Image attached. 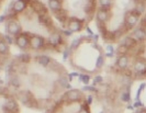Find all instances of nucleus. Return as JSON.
<instances>
[{
	"label": "nucleus",
	"mask_w": 146,
	"mask_h": 113,
	"mask_svg": "<svg viewBox=\"0 0 146 113\" xmlns=\"http://www.w3.org/2000/svg\"><path fill=\"white\" fill-rule=\"evenodd\" d=\"M133 73L134 76L137 77V79L146 76V60L145 58L137 57V59L134 61L133 65Z\"/></svg>",
	"instance_id": "f257e3e1"
},
{
	"label": "nucleus",
	"mask_w": 146,
	"mask_h": 113,
	"mask_svg": "<svg viewBox=\"0 0 146 113\" xmlns=\"http://www.w3.org/2000/svg\"><path fill=\"white\" fill-rule=\"evenodd\" d=\"M6 30L7 33L12 35V36H18L22 33V28L20 25V23L18 22L15 19H11V20H8L7 26H6Z\"/></svg>",
	"instance_id": "f03ea898"
},
{
	"label": "nucleus",
	"mask_w": 146,
	"mask_h": 113,
	"mask_svg": "<svg viewBox=\"0 0 146 113\" xmlns=\"http://www.w3.org/2000/svg\"><path fill=\"white\" fill-rule=\"evenodd\" d=\"M20 100L25 106L29 108H37V101L34 96L30 91H22L20 93Z\"/></svg>",
	"instance_id": "7ed1b4c3"
},
{
	"label": "nucleus",
	"mask_w": 146,
	"mask_h": 113,
	"mask_svg": "<svg viewBox=\"0 0 146 113\" xmlns=\"http://www.w3.org/2000/svg\"><path fill=\"white\" fill-rule=\"evenodd\" d=\"M139 17L136 12H134L133 10L132 11H129L126 15H125V18H124V25L130 30L132 28H134L139 21Z\"/></svg>",
	"instance_id": "20e7f679"
},
{
	"label": "nucleus",
	"mask_w": 146,
	"mask_h": 113,
	"mask_svg": "<svg viewBox=\"0 0 146 113\" xmlns=\"http://www.w3.org/2000/svg\"><path fill=\"white\" fill-rule=\"evenodd\" d=\"M82 98V93L78 89H69L63 96V100L67 102H78Z\"/></svg>",
	"instance_id": "39448f33"
},
{
	"label": "nucleus",
	"mask_w": 146,
	"mask_h": 113,
	"mask_svg": "<svg viewBox=\"0 0 146 113\" xmlns=\"http://www.w3.org/2000/svg\"><path fill=\"white\" fill-rule=\"evenodd\" d=\"M45 45H46L45 40L41 35H36V34L30 35V47L32 50L38 51V50H42Z\"/></svg>",
	"instance_id": "423d86ee"
},
{
	"label": "nucleus",
	"mask_w": 146,
	"mask_h": 113,
	"mask_svg": "<svg viewBox=\"0 0 146 113\" xmlns=\"http://www.w3.org/2000/svg\"><path fill=\"white\" fill-rule=\"evenodd\" d=\"M82 26H84V22L82 20H79L77 18H70L67 22V28L70 32H80L82 30Z\"/></svg>",
	"instance_id": "0eeeda50"
},
{
	"label": "nucleus",
	"mask_w": 146,
	"mask_h": 113,
	"mask_svg": "<svg viewBox=\"0 0 146 113\" xmlns=\"http://www.w3.org/2000/svg\"><path fill=\"white\" fill-rule=\"evenodd\" d=\"M15 44L21 50H27L30 46V35L29 33H21L15 38Z\"/></svg>",
	"instance_id": "6e6552de"
},
{
	"label": "nucleus",
	"mask_w": 146,
	"mask_h": 113,
	"mask_svg": "<svg viewBox=\"0 0 146 113\" xmlns=\"http://www.w3.org/2000/svg\"><path fill=\"white\" fill-rule=\"evenodd\" d=\"M62 44H63V38H62V35L59 33L55 32V33L50 35L48 41H47V45L48 46H51L53 48H57Z\"/></svg>",
	"instance_id": "1a4fd4ad"
},
{
	"label": "nucleus",
	"mask_w": 146,
	"mask_h": 113,
	"mask_svg": "<svg viewBox=\"0 0 146 113\" xmlns=\"http://www.w3.org/2000/svg\"><path fill=\"white\" fill-rule=\"evenodd\" d=\"M28 2L25 0H15V2L12 3V11L15 13H21L23 11L27 10L28 8Z\"/></svg>",
	"instance_id": "9d476101"
},
{
	"label": "nucleus",
	"mask_w": 146,
	"mask_h": 113,
	"mask_svg": "<svg viewBox=\"0 0 146 113\" xmlns=\"http://www.w3.org/2000/svg\"><path fill=\"white\" fill-rule=\"evenodd\" d=\"M132 38H134L137 42H143L146 40V30L145 28H142V26H139V28H135L133 33H132Z\"/></svg>",
	"instance_id": "9b49d317"
},
{
	"label": "nucleus",
	"mask_w": 146,
	"mask_h": 113,
	"mask_svg": "<svg viewBox=\"0 0 146 113\" xmlns=\"http://www.w3.org/2000/svg\"><path fill=\"white\" fill-rule=\"evenodd\" d=\"M3 109L6 111H9V112H19V106H18V102L15 101L13 98H8L6 103H5V106Z\"/></svg>",
	"instance_id": "f8f14e48"
},
{
	"label": "nucleus",
	"mask_w": 146,
	"mask_h": 113,
	"mask_svg": "<svg viewBox=\"0 0 146 113\" xmlns=\"http://www.w3.org/2000/svg\"><path fill=\"white\" fill-rule=\"evenodd\" d=\"M96 18H97V21L99 23H104L108 21L110 19V13L108 10H104V9H101L99 8L97 10V13H96Z\"/></svg>",
	"instance_id": "ddd939ff"
},
{
	"label": "nucleus",
	"mask_w": 146,
	"mask_h": 113,
	"mask_svg": "<svg viewBox=\"0 0 146 113\" xmlns=\"http://www.w3.org/2000/svg\"><path fill=\"white\" fill-rule=\"evenodd\" d=\"M129 63H130L129 56H126V55H121V56L117 57L115 65H117V67L119 68L120 70H125V69H127Z\"/></svg>",
	"instance_id": "4468645a"
},
{
	"label": "nucleus",
	"mask_w": 146,
	"mask_h": 113,
	"mask_svg": "<svg viewBox=\"0 0 146 113\" xmlns=\"http://www.w3.org/2000/svg\"><path fill=\"white\" fill-rule=\"evenodd\" d=\"M37 19H38V22L41 23L42 25H44L45 28H53V20L52 18L48 15V13H45V15H37Z\"/></svg>",
	"instance_id": "2eb2a0df"
},
{
	"label": "nucleus",
	"mask_w": 146,
	"mask_h": 113,
	"mask_svg": "<svg viewBox=\"0 0 146 113\" xmlns=\"http://www.w3.org/2000/svg\"><path fill=\"white\" fill-rule=\"evenodd\" d=\"M120 44L126 46L129 50H132V48H134L135 46L139 44V42H137L134 38H132V36H130V35H127V36H124V38H123V40L121 41Z\"/></svg>",
	"instance_id": "dca6fc26"
},
{
	"label": "nucleus",
	"mask_w": 146,
	"mask_h": 113,
	"mask_svg": "<svg viewBox=\"0 0 146 113\" xmlns=\"http://www.w3.org/2000/svg\"><path fill=\"white\" fill-rule=\"evenodd\" d=\"M54 15H55V18H56V20L60 23H65L67 21V19H68V15H67V11H66L65 9H60L58 11H56V12H54Z\"/></svg>",
	"instance_id": "f3484780"
},
{
	"label": "nucleus",
	"mask_w": 146,
	"mask_h": 113,
	"mask_svg": "<svg viewBox=\"0 0 146 113\" xmlns=\"http://www.w3.org/2000/svg\"><path fill=\"white\" fill-rule=\"evenodd\" d=\"M48 9L56 12L62 9V0H48Z\"/></svg>",
	"instance_id": "a211bd4d"
},
{
	"label": "nucleus",
	"mask_w": 146,
	"mask_h": 113,
	"mask_svg": "<svg viewBox=\"0 0 146 113\" xmlns=\"http://www.w3.org/2000/svg\"><path fill=\"white\" fill-rule=\"evenodd\" d=\"M36 60L40 65H42V66H44V67L48 66V65L52 63V59L47 56V55H38V56H36Z\"/></svg>",
	"instance_id": "6ab92c4d"
},
{
	"label": "nucleus",
	"mask_w": 146,
	"mask_h": 113,
	"mask_svg": "<svg viewBox=\"0 0 146 113\" xmlns=\"http://www.w3.org/2000/svg\"><path fill=\"white\" fill-rule=\"evenodd\" d=\"M144 10H145V1H141L137 0L136 3H135V7L133 9L134 12H136L139 15H142L144 13Z\"/></svg>",
	"instance_id": "aec40b11"
},
{
	"label": "nucleus",
	"mask_w": 146,
	"mask_h": 113,
	"mask_svg": "<svg viewBox=\"0 0 146 113\" xmlns=\"http://www.w3.org/2000/svg\"><path fill=\"white\" fill-rule=\"evenodd\" d=\"M9 52H10L9 44H8L3 38L0 40V55H2V56H7L8 54H9Z\"/></svg>",
	"instance_id": "412c9836"
},
{
	"label": "nucleus",
	"mask_w": 146,
	"mask_h": 113,
	"mask_svg": "<svg viewBox=\"0 0 146 113\" xmlns=\"http://www.w3.org/2000/svg\"><path fill=\"white\" fill-rule=\"evenodd\" d=\"M58 83L63 88H66V89H68V90L72 89V86H70V83H69V79H68L66 76H62V77L59 78Z\"/></svg>",
	"instance_id": "4be33fe9"
},
{
	"label": "nucleus",
	"mask_w": 146,
	"mask_h": 113,
	"mask_svg": "<svg viewBox=\"0 0 146 113\" xmlns=\"http://www.w3.org/2000/svg\"><path fill=\"white\" fill-rule=\"evenodd\" d=\"M98 30H99L100 35H101L103 38H107V35H108V33H109V30L107 29V26H106V24H104V23L98 22Z\"/></svg>",
	"instance_id": "5701e85b"
},
{
	"label": "nucleus",
	"mask_w": 146,
	"mask_h": 113,
	"mask_svg": "<svg viewBox=\"0 0 146 113\" xmlns=\"http://www.w3.org/2000/svg\"><path fill=\"white\" fill-rule=\"evenodd\" d=\"M98 1H99V5H100L101 9L110 11V9L112 7V0H98Z\"/></svg>",
	"instance_id": "b1692460"
},
{
	"label": "nucleus",
	"mask_w": 146,
	"mask_h": 113,
	"mask_svg": "<svg viewBox=\"0 0 146 113\" xmlns=\"http://www.w3.org/2000/svg\"><path fill=\"white\" fill-rule=\"evenodd\" d=\"M18 59L23 64H27V63H30V60H31V55L29 53H22L18 56Z\"/></svg>",
	"instance_id": "393cba45"
},
{
	"label": "nucleus",
	"mask_w": 146,
	"mask_h": 113,
	"mask_svg": "<svg viewBox=\"0 0 146 113\" xmlns=\"http://www.w3.org/2000/svg\"><path fill=\"white\" fill-rule=\"evenodd\" d=\"M121 100L123 102H130L131 101V91H130V88L127 87V90H125L122 94H121Z\"/></svg>",
	"instance_id": "a878e982"
},
{
	"label": "nucleus",
	"mask_w": 146,
	"mask_h": 113,
	"mask_svg": "<svg viewBox=\"0 0 146 113\" xmlns=\"http://www.w3.org/2000/svg\"><path fill=\"white\" fill-rule=\"evenodd\" d=\"M20 85H21V83H20V80H19L18 77L13 76V77L10 78V86H12L13 88H19Z\"/></svg>",
	"instance_id": "bb28decb"
},
{
	"label": "nucleus",
	"mask_w": 146,
	"mask_h": 113,
	"mask_svg": "<svg viewBox=\"0 0 146 113\" xmlns=\"http://www.w3.org/2000/svg\"><path fill=\"white\" fill-rule=\"evenodd\" d=\"M103 65H104V56L103 55H99L98 58H97V61H96V68H102Z\"/></svg>",
	"instance_id": "cd10ccee"
},
{
	"label": "nucleus",
	"mask_w": 146,
	"mask_h": 113,
	"mask_svg": "<svg viewBox=\"0 0 146 113\" xmlns=\"http://www.w3.org/2000/svg\"><path fill=\"white\" fill-rule=\"evenodd\" d=\"M129 51H130V50H129L126 46L122 45V44H120L119 47H117V53L120 54V56H121V55H126V54L129 53Z\"/></svg>",
	"instance_id": "c85d7f7f"
},
{
	"label": "nucleus",
	"mask_w": 146,
	"mask_h": 113,
	"mask_svg": "<svg viewBox=\"0 0 146 113\" xmlns=\"http://www.w3.org/2000/svg\"><path fill=\"white\" fill-rule=\"evenodd\" d=\"M113 55H114V48H113V45H112V44L107 45V48H106V56L112 57Z\"/></svg>",
	"instance_id": "c756f323"
},
{
	"label": "nucleus",
	"mask_w": 146,
	"mask_h": 113,
	"mask_svg": "<svg viewBox=\"0 0 146 113\" xmlns=\"http://www.w3.org/2000/svg\"><path fill=\"white\" fill-rule=\"evenodd\" d=\"M90 76L87 75V74H81V75H79V80H80L82 83H85V85H88L89 83V81H90Z\"/></svg>",
	"instance_id": "7c9ffc66"
},
{
	"label": "nucleus",
	"mask_w": 146,
	"mask_h": 113,
	"mask_svg": "<svg viewBox=\"0 0 146 113\" xmlns=\"http://www.w3.org/2000/svg\"><path fill=\"white\" fill-rule=\"evenodd\" d=\"M81 43V38H75L73 42H72V46H70V50H76L78 46L80 45Z\"/></svg>",
	"instance_id": "2f4dec72"
},
{
	"label": "nucleus",
	"mask_w": 146,
	"mask_h": 113,
	"mask_svg": "<svg viewBox=\"0 0 146 113\" xmlns=\"http://www.w3.org/2000/svg\"><path fill=\"white\" fill-rule=\"evenodd\" d=\"M3 40L7 42L8 44H13V43H15V40L13 38V36L10 35V34H6V35L3 36Z\"/></svg>",
	"instance_id": "473e14b6"
},
{
	"label": "nucleus",
	"mask_w": 146,
	"mask_h": 113,
	"mask_svg": "<svg viewBox=\"0 0 146 113\" xmlns=\"http://www.w3.org/2000/svg\"><path fill=\"white\" fill-rule=\"evenodd\" d=\"M145 87H146V83H142L141 86H139V90H137V93H136V100H139V96H141V93H142V91L145 89Z\"/></svg>",
	"instance_id": "72a5a7b5"
},
{
	"label": "nucleus",
	"mask_w": 146,
	"mask_h": 113,
	"mask_svg": "<svg viewBox=\"0 0 146 113\" xmlns=\"http://www.w3.org/2000/svg\"><path fill=\"white\" fill-rule=\"evenodd\" d=\"M82 90L84 91H94V92H97V91H98L95 88V86H86V87L82 88Z\"/></svg>",
	"instance_id": "f704fd0d"
},
{
	"label": "nucleus",
	"mask_w": 146,
	"mask_h": 113,
	"mask_svg": "<svg viewBox=\"0 0 146 113\" xmlns=\"http://www.w3.org/2000/svg\"><path fill=\"white\" fill-rule=\"evenodd\" d=\"M102 77L101 76H97V77H95V79H94V86H96V85H99V83H102Z\"/></svg>",
	"instance_id": "c9c22d12"
},
{
	"label": "nucleus",
	"mask_w": 146,
	"mask_h": 113,
	"mask_svg": "<svg viewBox=\"0 0 146 113\" xmlns=\"http://www.w3.org/2000/svg\"><path fill=\"white\" fill-rule=\"evenodd\" d=\"M78 113H89V109H88V104L87 103H85V106H81L80 111Z\"/></svg>",
	"instance_id": "e433bc0d"
},
{
	"label": "nucleus",
	"mask_w": 146,
	"mask_h": 113,
	"mask_svg": "<svg viewBox=\"0 0 146 113\" xmlns=\"http://www.w3.org/2000/svg\"><path fill=\"white\" fill-rule=\"evenodd\" d=\"M141 106H143V104H142V102H141L139 100H135V102H134V104H133V108L137 109V108H141Z\"/></svg>",
	"instance_id": "4c0bfd02"
},
{
	"label": "nucleus",
	"mask_w": 146,
	"mask_h": 113,
	"mask_svg": "<svg viewBox=\"0 0 146 113\" xmlns=\"http://www.w3.org/2000/svg\"><path fill=\"white\" fill-rule=\"evenodd\" d=\"M135 113H146V108H144V106L137 108V109L135 110Z\"/></svg>",
	"instance_id": "58836bf2"
},
{
	"label": "nucleus",
	"mask_w": 146,
	"mask_h": 113,
	"mask_svg": "<svg viewBox=\"0 0 146 113\" xmlns=\"http://www.w3.org/2000/svg\"><path fill=\"white\" fill-rule=\"evenodd\" d=\"M68 55H69V50H65L64 53H63V59L66 60L68 58Z\"/></svg>",
	"instance_id": "ea45409f"
},
{
	"label": "nucleus",
	"mask_w": 146,
	"mask_h": 113,
	"mask_svg": "<svg viewBox=\"0 0 146 113\" xmlns=\"http://www.w3.org/2000/svg\"><path fill=\"white\" fill-rule=\"evenodd\" d=\"M77 76H79V74H78V73H72V74H69V76H68V79H69V81L73 79L74 77H77Z\"/></svg>",
	"instance_id": "a19ab883"
},
{
	"label": "nucleus",
	"mask_w": 146,
	"mask_h": 113,
	"mask_svg": "<svg viewBox=\"0 0 146 113\" xmlns=\"http://www.w3.org/2000/svg\"><path fill=\"white\" fill-rule=\"evenodd\" d=\"M63 34H64L65 36H70V35L73 34V32H70L69 30H64L63 31Z\"/></svg>",
	"instance_id": "79ce46f5"
},
{
	"label": "nucleus",
	"mask_w": 146,
	"mask_h": 113,
	"mask_svg": "<svg viewBox=\"0 0 146 113\" xmlns=\"http://www.w3.org/2000/svg\"><path fill=\"white\" fill-rule=\"evenodd\" d=\"M91 102H92V97H91V96H88L87 102H86V103H87L88 106H90V104H91Z\"/></svg>",
	"instance_id": "37998d69"
},
{
	"label": "nucleus",
	"mask_w": 146,
	"mask_h": 113,
	"mask_svg": "<svg viewBox=\"0 0 146 113\" xmlns=\"http://www.w3.org/2000/svg\"><path fill=\"white\" fill-rule=\"evenodd\" d=\"M6 19H7V15H2L1 17H0V22H3V21H6Z\"/></svg>",
	"instance_id": "c03bdc74"
},
{
	"label": "nucleus",
	"mask_w": 146,
	"mask_h": 113,
	"mask_svg": "<svg viewBox=\"0 0 146 113\" xmlns=\"http://www.w3.org/2000/svg\"><path fill=\"white\" fill-rule=\"evenodd\" d=\"M6 92V88H3L2 86H0V94H3Z\"/></svg>",
	"instance_id": "a18cd8bd"
},
{
	"label": "nucleus",
	"mask_w": 146,
	"mask_h": 113,
	"mask_svg": "<svg viewBox=\"0 0 146 113\" xmlns=\"http://www.w3.org/2000/svg\"><path fill=\"white\" fill-rule=\"evenodd\" d=\"M0 70H1V64H0Z\"/></svg>",
	"instance_id": "49530a36"
},
{
	"label": "nucleus",
	"mask_w": 146,
	"mask_h": 113,
	"mask_svg": "<svg viewBox=\"0 0 146 113\" xmlns=\"http://www.w3.org/2000/svg\"><path fill=\"white\" fill-rule=\"evenodd\" d=\"M0 79H1V78H0Z\"/></svg>",
	"instance_id": "de8ad7c7"
}]
</instances>
